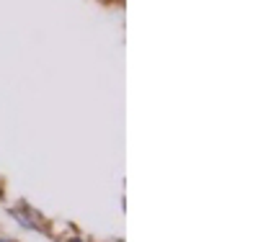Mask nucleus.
<instances>
[{"mask_svg":"<svg viewBox=\"0 0 258 242\" xmlns=\"http://www.w3.org/2000/svg\"><path fill=\"white\" fill-rule=\"evenodd\" d=\"M0 242H13V239H3V237H0Z\"/></svg>","mask_w":258,"mask_h":242,"instance_id":"obj_1","label":"nucleus"}]
</instances>
